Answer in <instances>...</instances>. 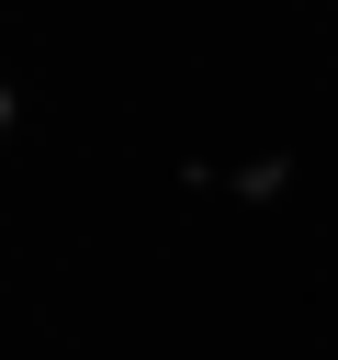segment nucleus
<instances>
[{
  "label": "nucleus",
  "mask_w": 338,
  "mask_h": 360,
  "mask_svg": "<svg viewBox=\"0 0 338 360\" xmlns=\"http://www.w3.org/2000/svg\"><path fill=\"white\" fill-rule=\"evenodd\" d=\"M0 124H11V90H0Z\"/></svg>",
  "instance_id": "obj_1"
}]
</instances>
